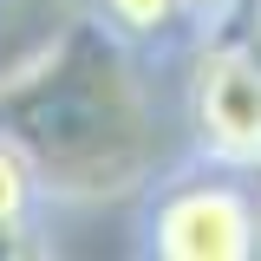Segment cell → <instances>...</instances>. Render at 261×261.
<instances>
[{
    "instance_id": "3957f363",
    "label": "cell",
    "mask_w": 261,
    "mask_h": 261,
    "mask_svg": "<svg viewBox=\"0 0 261 261\" xmlns=\"http://www.w3.org/2000/svg\"><path fill=\"white\" fill-rule=\"evenodd\" d=\"M190 150L228 170H261V46L255 39H202L183 79Z\"/></svg>"
},
{
    "instance_id": "5b68a950",
    "label": "cell",
    "mask_w": 261,
    "mask_h": 261,
    "mask_svg": "<svg viewBox=\"0 0 261 261\" xmlns=\"http://www.w3.org/2000/svg\"><path fill=\"white\" fill-rule=\"evenodd\" d=\"M92 20L124 46H163L176 27H190L183 0H92Z\"/></svg>"
},
{
    "instance_id": "6da1fadb",
    "label": "cell",
    "mask_w": 261,
    "mask_h": 261,
    "mask_svg": "<svg viewBox=\"0 0 261 261\" xmlns=\"http://www.w3.org/2000/svg\"><path fill=\"white\" fill-rule=\"evenodd\" d=\"M0 130L39 163L46 196H118L150 176V111L124 39L85 20L0 92Z\"/></svg>"
},
{
    "instance_id": "52a82bcc",
    "label": "cell",
    "mask_w": 261,
    "mask_h": 261,
    "mask_svg": "<svg viewBox=\"0 0 261 261\" xmlns=\"http://www.w3.org/2000/svg\"><path fill=\"white\" fill-rule=\"evenodd\" d=\"M255 46H261V0H255Z\"/></svg>"
},
{
    "instance_id": "8992f818",
    "label": "cell",
    "mask_w": 261,
    "mask_h": 261,
    "mask_svg": "<svg viewBox=\"0 0 261 261\" xmlns=\"http://www.w3.org/2000/svg\"><path fill=\"white\" fill-rule=\"evenodd\" d=\"M222 7H228V0H183V13H190V20H216Z\"/></svg>"
},
{
    "instance_id": "277c9868",
    "label": "cell",
    "mask_w": 261,
    "mask_h": 261,
    "mask_svg": "<svg viewBox=\"0 0 261 261\" xmlns=\"http://www.w3.org/2000/svg\"><path fill=\"white\" fill-rule=\"evenodd\" d=\"M39 202H46V183H39L33 150L13 137V130H0V242L27 235L33 216H39Z\"/></svg>"
},
{
    "instance_id": "7a4b0ae2",
    "label": "cell",
    "mask_w": 261,
    "mask_h": 261,
    "mask_svg": "<svg viewBox=\"0 0 261 261\" xmlns=\"http://www.w3.org/2000/svg\"><path fill=\"white\" fill-rule=\"evenodd\" d=\"M261 170H228V163L196 157L190 170L150 183V216L144 242L163 261H248L261 255Z\"/></svg>"
}]
</instances>
